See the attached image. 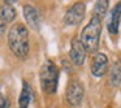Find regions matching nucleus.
Wrapping results in <instances>:
<instances>
[{
	"label": "nucleus",
	"mask_w": 121,
	"mask_h": 108,
	"mask_svg": "<svg viewBox=\"0 0 121 108\" xmlns=\"http://www.w3.org/2000/svg\"><path fill=\"white\" fill-rule=\"evenodd\" d=\"M4 1H5V4H8V5H12V4L17 3L18 0H4Z\"/></svg>",
	"instance_id": "nucleus-15"
},
{
	"label": "nucleus",
	"mask_w": 121,
	"mask_h": 108,
	"mask_svg": "<svg viewBox=\"0 0 121 108\" xmlns=\"http://www.w3.org/2000/svg\"><path fill=\"white\" fill-rule=\"evenodd\" d=\"M40 85L47 94H55L59 85V70L51 60H47L40 68Z\"/></svg>",
	"instance_id": "nucleus-3"
},
{
	"label": "nucleus",
	"mask_w": 121,
	"mask_h": 108,
	"mask_svg": "<svg viewBox=\"0 0 121 108\" xmlns=\"http://www.w3.org/2000/svg\"><path fill=\"white\" fill-rule=\"evenodd\" d=\"M83 94H85L83 86L77 79H73L68 85V89H66V100H68V103L70 105L77 107L83 100Z\"/></svg>",
	"instance_id": "nucleus-5"
},
{
	"label": "nucleus",
	"mask_w": 121,
	"mask_h": 108,
	"mask_svg": "<svg viewBox=\"0 0 121 108\" xmlns=\"http://www.w3.org/2000/svg\"><path fill=\"white\" fill-rule=\"evenodd\" d=\"M111 83L113 86L121 83V61H116L111 68Z\"/></svg>",
	"instance_id": "nucleus-12"
},
{
	"label": "nucleus",
	"mask_w": 121,
	"mask_h": 108,
	"mask_svg": "<svg viewBox=\"0 0 121 108\" xmlns=\"http://www.w3.org/2000/svg\"><path fill=\"white\" fill-rule=\"evenodd\" d=\"M24 17L26 20L27 25L30 29H33L34 31H39L40 29V14L37 11V8H34L33 5H24Z\"/></svg>",
	"instance_id": "nucleus-8"
},
{
	"label": "nucleus",
	"mask_w": 121,
	"mask_h": 108,
	"mask_svg": "<svg viewBox=\"0 0 121 108\" xmlns=\"http://www.w3.org/2000/svg\"><path fill=\"white\" fill-rule=\"evenodd\" d=\"M109 8V1L108 0H96L94 5V16L98 17L99 20H103L105 17Z\"/></svg>",
	"instance_id": "nucleus-11"
},
{
	"label": "nucleus",
	"mask_w": 121,
	"mask_h": 108,
	"mask_svg": "<svg viewBox=\"0 0 121 108\" xmlns=\"http://www.w3.org/2000/svg\"><path fill=\"white\" fill-rule=\"evenodd\" d=\"M120 22H121V0L113 7L112 12H111L109 20H108V24H107L108 33L112 35L117 34L118 29H120Z\"/></svg>",
	"instance_id": "nucleus-9"
},
{
	"label": "nucleus",
	"mask_w": 121,
	"mask_h": 108,
	"mask_svg": "<svg viewBox=\"0 0 121 108\" xmlns=\"http://www.w3.org/2000/svg\"><path fill=\"white\" fill-rule=\"evenodd\" d=\"M86 48L83 43L78 38H73L70 43V60L74 65H83L86 60Z\"/></svg>",
	"instance_id": "nucleus-6"
},
{
	"label": "nucleus",
	"mask_w": 121,
	"mask_h": 108,
	"mask_svg": "<svg viewBox=\"0 0 121 108\" xmlns=\"http://www.w3.org/2000/svg\"><path fill=\"white\" fill-rule=\"evenodd\" d=\"M100 35H102V20L92 16V18L83 27L81 34V40L87 52L95 53L99 50Z\"/></svg>",
	"instance_id": "nucleus-2"
},
{
	"label": "nucleus",
	"mask_w": 121,
	"mask_h": 108,
	"mask_svg": "<svg viewBox=\"0 0 121 108\" xmlns=\"http://www.w3.org/2000/svg\"><path fill=\"white\" fill-rule=\"evenodd\" d=\"M85 13H86V4L83 1H77L65 12L64 22H65V25H69V26L78 25L83 20Z\"/></svg>",
	"instance_id": "nucleus-4"
},
{
	"label": "nucleus",
	"mask_w": 121,
	"mask_h": 108,
	"mask_svg": "<svg viewBox=\"0 0 121 108\" xmlns=\"http://www.w3.org/2000/svg\"><path fill=\"white\" fill-rule=\"evenodd\" d=\"M108 72V57L102 52L94 56L91 63V73L95 77H103Z\"/></svg>",
	"instance_id": "nucleus-7"
},
{
	"label": "nucleus",
	"mask_w": 121,
	"mask_h": 108,
	"mask_svg": "<svg viewBox=\"0 0 121 108\" xmlns=\"http://www.w3.org/2000/svg\"><path fill=\"white\" fill-rule=\"evenodd\" d=\"M11 107V102L7 99L5 96L0 98V108H9Z\"/></svg>",
	"instance_id": "nucleus-14"
},
{
	"label": "nucleus",
	"mask_w": 121,
	"mask_h": 108,
	"mask_svg": "<svg viewBox=\"0 0 121 108\" xmlns=\"http://www.w3.org/2000/svg\"><path fill=\"white\" fill-rule=\"evenodd\" d=\"M33 100V90L31 86L27 83L26 81L22 82V90H21V95L18 99V105L20 108H27L30 105V102Z\"/></svg>",
	"instance_id": "nucleus-10"
},
{
	"label": "nucleus",
	"mask_w": 121,
	"mask_h": 108,
	"mask_svg": "<svg viewBox=\"0 0 121 108\" xmlns=\"http://www.w3.org/2000/svg\"><path fill=\"white\" fill-rule=\"evenodd\" d=\"M0 14H1V22H4V24H8V22L13 21L14 17H16V9H14L12 5L5 4V5L1 8Z\"/></svg>",
	"instance_id": "nucleus-13"
},
{
	"label": "nucleus",
	"mask_w": 121,
	"mask_h": 108,
	"mask_svg": "<svg viewBox=\"0 0 121 108\" xmlns=\"http://www.w3.org/2000/svg\"><path fill=\"white\" fill-rule=\"evenodd\" d=\"M8 44L14 56L25 59L29 53V31L22 24H14L8 33Z\"/></svg>",
	"instance_id": "nucleus-1"
}]
</instances>
